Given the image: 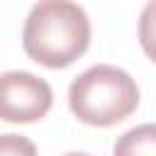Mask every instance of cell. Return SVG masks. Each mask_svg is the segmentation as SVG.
<instances>
[{"instance_id":"6da1fadb","label":"cell","mask_w":156,"mask_h":156,"mask_svg":"<svg viewBox=\"0 0 156 156\" xmlns=\"http://www.w3.org/2000/svg\"><path fill=\"white\" fill-rule=\"evenodd\" d=\"M90 20L73 0H39L22 29L24 54L46 66L66 68L88 51Z\"/></svg>"},{"instance_id":"7a4b0ae2","label":"cell","mask_w":156,"mask_h":156,"mask_svg":"<svg viewBox=\"0 0 156 156\" xmlns=\"http://www.w3.org/2000/svg\"><path fill=\"white\" fill-rule=\"evenodd\" d=\"M68 105L80 122L90 127H112L136 110L139 88L127 71L98 63L71 83Z\"/></svg>"},{"instance_id":"3957f363","label":"cell","mask_w":156,"mask_h":156,"mask_svg":"<svg viewBox=\"0 0 156 156\" xmlns=\"http://www.w3.org/2000/svg\"><path fill=\"white\" fill-rule=\"evenodd\" d=\"M54 102L51 85L27 71H7L0 76V119L15 124L39 122Z\"/></svg>"},{"instance_id":"277c9868","label":"cell","mask_w":156,"mask_h":156,"mask_svg":"<svg viewBox=\"0 0 156 156\" xmlns=\"http://www.w3.org/2000/svg\"><path fill=\"white\" fill-rule=\"evenodd\" d=\"M112 156H156V124H139L124 132L112 149Z\"/></svg>"},{"instance_id":"5b68a950","label":"cell","mask_w":156,"mask_h":156,"mask_svg":"<svg viewBox=\"0 0 156 156\" xmlns=\"http://www.w3.org/2000/svg\"><path fill=\"white\" fill-rule=\"evenodd\" d=\"M139 44L156 63V0H149L139 15Z\"/></svg>"},{"instance_id":"8992f818","label":"cell","mask_w":156,"mask_h":156,"mask_svg":"<svg viewBox=\"0 0 156 156\" xmlns=\"http://www.w3.org/2000/svg\"><path fill=\"white\" fill-rule=\"evenodd\" d=\"M0 156H37V146L22 134H0Z\"/></svg>"},{"instance_id":"52a82bcc","label":"cell","mask_w":156,"mask_h":156,"mask_svg":"<svg viewBox=\"0 0 156 156\" xmlns=\"http://www.w3.org/2000/svg\"><path fill=\"white\" fill-rule=\"evenodd\" d=\"M63 156H88V154H80V151H71V154H63Z\"/></svg>"}]
</instances>
